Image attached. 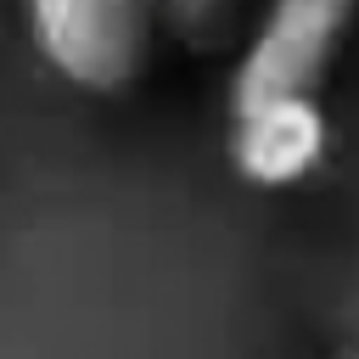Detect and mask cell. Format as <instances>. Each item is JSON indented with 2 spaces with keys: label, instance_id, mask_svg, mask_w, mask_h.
Here are the masks:
<instances>
[{
  "label": "cell",
  "instance_id": "cell-1",
  "mask_svg": "<svg viewBox=\"0 0 359 359\" xmlns=\"http://www.w3.org/2000/svg\"><path fill=\"white\" fill-rule=\"evenodd\" d=\"M22 22L62 84L84 95H123L146 79L163 17L157 0H22Z\"/></svg>",
  "mask_w": 359,
  "mask_h": 359
},
{
  "label": "cell",
  "instance_id": "cell-2",
  "mask_svg": "<svg viewBox=\"0 0 359 359\" xmlns=\"http://www.w3.org/2000/svg\"><path fill=\"white\" fill-rule=\"evenodd\" d=\"M359 0H269L230 67V107L264 95H320L331 79Z\"/></svg>",
  "mask_w": 359,
  "mask_h": 359
},
{
  "label": "cell",
  "instance_id": "cell-3",
  "mask_svg": "<svg viewBox=\"0 0 359 359\" xmlns=\"http://www.w3.org/2000/svg\"><path fill=\"white\" fill-rule=\"evenodd\" d=\"M230 168L252 191H292L309 174H320L331 151V118L320 95H264L230 107V135H224Z\"/></svg>",
  "mask_w": 359,
  "mask_h": 359
},
{
  "label": "cell",
  "instance_id": "cell-4",
  "mask_svg": "<svg viewBox=\"0 0 359 359\" xmlns=\"http://www.w3.org/2000/svg\"><path fill=\"white\" fill-rule=\"evenodd\" d=\"M236 11L241 0H157V17L191 45H219L236 28Z\"/></svg>",
  "mask_w": 359,
  "mask_h": 359
},
{
  "label": "cell",
  "instance_id": "cell-5",
  "mask_svg": "<svg viewBox=\"0 0 359 359\" xmlns=\"http://www.w3.org/2000/svg\"><path fill=\"white\" fill-rule=\"evenodd\" d=\"M348 359H359V353H348Z\"/></svg>",
  "mask_w": 359,
  "mask_h": 359
}]
</instances>
